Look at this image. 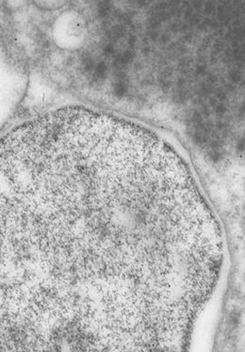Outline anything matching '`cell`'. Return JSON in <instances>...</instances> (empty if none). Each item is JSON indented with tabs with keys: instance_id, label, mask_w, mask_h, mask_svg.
<instances>
[{
	"instance_id": "obj_1",
	"label": "cell",
	"mask_w": 245,
	"mask_h": 352,
	"mask_svg": "<svg viewBox=\"0 0 245 352\" xmlns=\"http://www.w3.org/2000/svg\"><path fill=\"white\" fill-rule=\"evenodd\" d=\"M37 3L44 5V6L56 7L58 5L62 4L67 0H36Z\"/></svg>"
}]
</instances>
